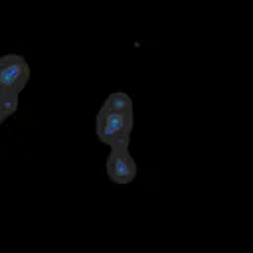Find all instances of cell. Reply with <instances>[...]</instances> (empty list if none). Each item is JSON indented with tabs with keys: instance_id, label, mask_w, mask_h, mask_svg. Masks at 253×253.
<instances>
[{
	"instance_id": "1",
	"label": "cell",
	"mask_w": 253,
	"mask_h": 253,
	"mask_svg": "<svg viewBox=\"0 0 253 253\" xmlns=\"http://www.w3.org/2000/svg\"><path fill=\"white\" fill-rule=\"evenodd\" d=\"M132 126H134L132 113H105V111H99L97 119H95V134L111 150L113 148H128Z\"/></svg>"
},
{
	"instance_id": "2",
	"label": "cell",
	"mask_w": 253,
	"mask_h": 253,
	"mask_svg": "<svg viewBox=\"0 0 253 253\" xmlns=\"http://www.w3.org/2000/svg\"><path fill=\"white\" fill-rule=\"evenodd\" d=\"M30 81V65L18 53H8L0 59V93L20 95Z\"/></svg>"
},
{
	"instance_id": "3",
	"label": "cell",
	"mask_w": 253,
	"mask_h": 253,
	"mask_svg": "<svg viewBox=\"0 0 253 253\" xmlns=\"http://www.w3.org/2000/svg\"><path fill=\"white\" fill-rule=\"evenodd\" d=\"M138 174L136 160L128 152V148H113L107 156V178L113 184L125 186L130 184Z\"/></svg>"
},
{
	"instance_id": "4",
	"label": "cell",
	"mask_w": 253,
	"mask_h": 253,
	"mask_svg": "<svg viewBox=\"0 0 253 253\" xmlns=\"http://www.w3.org/2000/svg\"><path fill=\"white\" fill-rule=\"evenodd\" d=\"M101 111H105V113H132V99H130V95H126L123 91L111 93L105 99Z\"/></svg>"
},
{
	"instance_id": "5",
	"label": "cell",
	"mask_w": 253,
	"mask_h": 253,
	"mask_svg": "<svg viewBox=\"0 0 253 253\" xmlns=\"http://www.w3.org/2000/svg\"><path fill=\"white\" fill-rule=\"evenodd\" d=\"M18 111V95L14 93H0V123L16 115Z\"/></svg>"
}]
</instances>
